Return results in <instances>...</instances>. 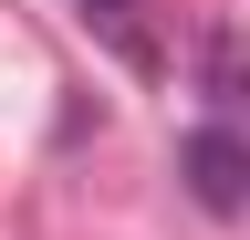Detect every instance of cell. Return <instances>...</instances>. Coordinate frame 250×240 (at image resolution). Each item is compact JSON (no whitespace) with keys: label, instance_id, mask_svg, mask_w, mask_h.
<instances>
[{"label":"cell","instance_id":"cell-1","mask_svg":"<svg viewBox=\"0 0 250 240\" xmlns=\"http://www.w3.org/2000/svg\"><path fill=\"white\" fill-rule=\"evenodd\" d=\"M177 188L208 209V219H240L250 209V126H188L177 136Z\"/></svg>","mask_w":250,"mask_h":240},{"label":"cell","instance_id":"cell-2","mask_svg":"<svg viewBox=\"0 0 250 240\" xmlns=\"http://www.w3.org/2000/svg\"><path fill=\"white\" fill-rule=\"evenodd\" d=\"M198 94H208L219 126L250 115V32H240V21H208V32H198Z\"/></svg>","mask_w":250,"mask_h":240},{"label":"cell","instance_id":"cell-3","mask_svg":"<svg viewBox=\"0 0 250 240\" xmlns=\"http://www.w3.org/2000/svg\"><path fill=\"white\" fill-rule=\"evenodd\" d=\"M83 32L104 42L125 73H146V84L167 73V52H156V32H146V11H136V0H83Z\"/></svg>","mask_w":250,"mask_h":240}]
</instances>
